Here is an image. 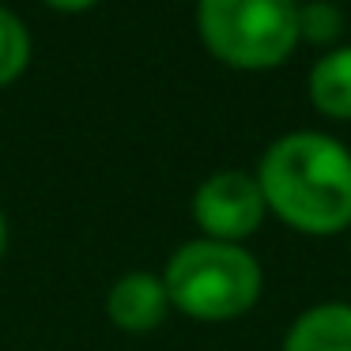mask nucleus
<instances>
[{
    "label": "nucleus",
    "mask_w": 351,
    "mask_h": 351,
    "mask_svg": "<svg viewBox=\"0 0 351 351\" xmlns=\"http://www.w3.org/2000/svg\"><path fill=\"white\" fill-rule=\"evenodd\" d=\"M261 193L291 227L336 234L351 223V152L321 132H291L261 159Z\"/></svg>",
    "instance_id": "obj_1"
},
{
    "label": "nucleus",
    "mask_w": 351,
    "mask_h": 351,
    "mask_svg": "<svg viewBox=\"0 0 351 351\" xmlns=\"http://www.w3.org/2000/svg\"><path fill=\"white\" fill-rule=\"evenodd\" d=\"M167 295L189 317L227 321L245 313L261 295V268L234 242H189L167 265Z\"/></svg>",
    "instance_id": "obj_2"
},
{
    "label": "nucleus",
    "mask_w": 351,
    "mask_h": 351,
    "mask_svg": "<svg viewBox=\"0 0 351 351\" xmlns=\"http://www.w3.org/2000/svg\"><path fill=\"white\" fill-rule=\"evenodd\" d=\"M208 49L238 69L280 64L298 42V0H200Z\"/></svg>",
    "instance_id": "obj_3"
},
{
    "label": "nucleus",
    "mask_w": 351,
    "mask_h": 351,
    "mask_svg": "<svg viewBox=\"0 0 351 351\" xmlns=\"http://www.w3.org/2000/svg\"><path fill=\"white\" fill-rule=\"evenodd\" d=\"M193 215L197 223L215 238V242H234L257 230L265 215V193L261 182L242 170H223L212 174L193 197Z\"/></svg>",
    "instance_id": "obj_4"
},
{
    "label": "nucleus",
    "mask_w": 351,
    "mask_h": 351,
    "mask_svg": "<svg viewBox=\"0 0 351 351\" xmlns=\"http://www.w3.org/2000/svg\"><path fill=\"white\" fill-rule=\"evenodd\" d=\"M167 283L155 280L152 272H129L114 283L106 298V310L114 317V325L129 328V332H144V328H155L167 313Z\"/></svg>",
    "instance_id": "obj_5"
},
{
    "label": "nucleus",
    "mask_w": 351,
    "mask_h": 351,
    "mask_svg": "<svg viewBox=\"0 0 351 351\" xmlns=\"http://www.w3.org/2000/svg\"><path fill=\"white\" fill-rule=\"evenodd\" d=\"M283 351H351V306L321 302L291 325Z\"/></svg>",
    "instance_id": "obj_6"
},
{
    "label": "nucleus",
    "mask_w": 351,
    "mask_h": 351,
    "mask_svg": "<svg viewBox=\"0 0 351 351\" xmlns=\"http://www.w3.org/2000/svg\"><path fill=\"white\" fill-rule=\"evenodd\" d=\"M310 99L321 114L351 117V46L325 53L310 69Z\"/></svg>",
    "instance_id": "obj_7"
},
{
    "label": "nucleus",
    "mask_w": 351,
    "mask_h": 351,
    "mask_svg": "<svg viewBox=\"0 0 351 351\" xmlns=\"http://www.w3.org/2000/svg\"><path fill=\"white\" fill-rule=\"evenodd\" d=\"M27 57H31V42L23 23L8 8H0V84H12L27 69Z\"/></svg>",
    "instance_id": "obj_8"
},
{
    "label": "nucleus",
    "mask_w": 351,
    "mask_h": 351,
    "mask_svg": "<svg viewBox=\"0 0 351 351\" xmlns=\"http://www.w3.org/2000/svg\"><path fill=\"white\" fill-rule=\"evenodd\" d=\"M343 31V16L332 0H310L298 4V38L310 42H336Z\"/></svg>",
    "instance_id": "obj_9"
},
{
    "label": "nucleus",
    "mask_w": 351,
    "mask_h": 351,
    "mask_svg": "<svg viewBox=\"0 0 351 351\" xmlns=\"http://www.w3.org/2000/svg\"><path fill=\"white\" fill-rule=\"evenodd\" d=\"M46 4H53L61 12H80V8H91L95 0H46Z\"/></svg>",
    "instance_id": "obj_10"
},
{
    "label": "nucleus",
    "mask_w": 351,
    "mask_h": 351,
    "mask_svg": "<svg viewBox=\"0 0 351 351\" xmlns=\"http://www.w3.org/2000/svg\"><path fill=\"white\" fill-rule=\"evenodd\" d=\"M4 242H8V227H4V215H0V253H4Z\"/></svg>",
    "instance_id": "obj_11"
}]
</instances>
